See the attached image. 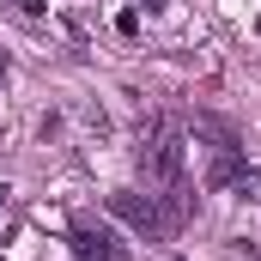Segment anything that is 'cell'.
Instances as JSON below:
<instances>
[{"mask_svg": "<svg viewBox=\"0 0 261 261\" xmlns=\"http://www.w3.org/2000/svg\"><path fill=\"white\" fill-rule=\"evenodd\" d=\"M140 170H146V182L158 189L164 219L182 231L189 213H195V195H189V176H182V122H176V116H152V122H146V134H140Z\"/></svg>", "mask_w": 261, "mask_h": 261, "instance_id": "1", "label": "cell"}, {"mask_svg": "<svg viewBox=\"0 0 261 261\" xmlns=\"http://www.w3.org/2000/svg\"><path fill=\"white\" fill-rule=\"evenodd\" d=\"M110 213L128 225V231H140L146 243H170L176 237V225L164 219V206H158V195H140V189H116L110 195Z\"/></svg>", "mask_w": 261, "mask_h": 261, "instance_id": "2", "label": "cell"}, {"mask_svg": "<svg viewBox=\"0 0 261 261\" xmlns=\"http://www.w3.org/2000/svg\"><path fill=\"white\" fill-rule=\"evenodd\" d=\"M73 255L79 261H128V243L97 219H73Z\"/></svg>", "mask_w": 261, "mask_h": 261, "instance_id": "3", "label": "cell"}, {"mask_svg": "<svg viewBox=\"0 0 261 261\" xmlns=\"http://www.w3.org/2000/svg\"><path fill=\"white\" fill-rule=\"evenodd\" d=\"M12 6H18L24 18H43V12H49V0H12Z\"/></svg>", "mask_w": 261, "mask_h": 261, "instance_id": "4", "label": "cell"}, {"mask_svg": "<svg viewBox=\"0 0 261 261\" xmlns=\"http://www.w3.org/2000/svg\"><path fill=\"white\" fill-rule=\"evenodd\" d=\"M6 195H12V189H6V182H0V206H6Z\"/></svg>", "mask_w": 261, "mask_h": 261, "instance_id": "5", "label": "cell"}, {"mask_svg": "<svg viewBox=\"0 0 261 261\" xmlns=\"http://www.w3.org/2000/svg\"><path fill=\"white\" fill-rule=\"evenodd\" d=\"M0 73H6V55H0Z\"/></svg>", "mask_w": 261, "mask_h": 261, "instance_id": "6", "label": "cell"}]
</instances>
